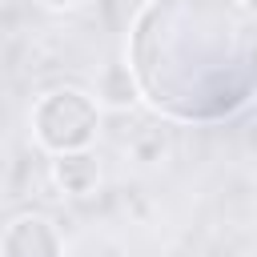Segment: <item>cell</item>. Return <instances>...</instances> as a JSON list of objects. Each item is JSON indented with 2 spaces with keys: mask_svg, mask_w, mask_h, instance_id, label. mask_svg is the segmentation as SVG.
I'll return each instance as SVG.
<instances>
[{
  "mask_svg": "<svg viewBox=\"0 0 257 257\" xmlns=\"http://www.w3.org/2000/svg\"><path fill=\"white\" fill-rule=\"evenodd\" d=\"M141 100L173 120L209 124L257 96V8L249 0H149L128 32Z\"/></svg>",
  "mask_w": 257,
  "mask_h": 257,
  "instance_id": "obj_1",
  "label": "cell"
},
{
  "mask_svg": "<svg viewBox=\"0 0 257 257\" xmlns=\"http://www.w3.org/2000/svg\"><path fill=\"white\" fill-rule=\"evenodd\" d=\"M100 133V104L80 88H52L32 104V137L52 157L88 149Z\"/></svg>",
  "mask_w": 257,
  "mask_h": 257,
  "instance_id": "obj_2",
  "label": "cell"
},
{
  "mask_svg": "<svg viewBox=\"0 0 257 257\" xmlns=\"http://www.w3.org/2000/svg\"><path fill=\"white\" fill-rule=\"evenodd\" d=\"M60 253H64L60 229L40 213L8 221L0 233V257H60Z\"/></svg>",
  "mask_w": 257,
  "mask_h": 257,
  "instance_id": "obj_3",
  "label": "cell"
},
{
  "mask_svg": "<svg viewBox=\"0 0 257 257\" xmlns=\"http://www.w3.org/2000/svg\"><path fill=\"white\" fill-rule=\"evenodd\" d=\"M52 181L72 193V197H88L96 185H100V165L88 149H76V153H60L52 161Z\"/></svg>",
  "mask_w": 257,
  "mask_h": 257,
  "instance_id": "obj_4",
  "label": "cell"
},
{
  "mask_svg": "<svg viewBox=\"0 0 257 257\" xmlns=\"http://www.w3.org/2000/svg\"><path fill=\"white\" fill-rule=\"evenodd\" d=\"M100 96L112 104V108H124L133 104L141 92H137V80H133V68L128 64H112L104 76H100Z\"/></svg>",
  "mask_w": 257,
  "mask_h": 257,
  "instance_id": "obj_5",
  "label": "cell"
},
{
  "mask_svg": "<svg viewBox=\"0 0 257 257\" xmlns=\"http://www.w3.org/2000/svg\"><path fill=\"white\" fill-rule=\"evenodd\" d=\"M40 8H52V12H64V8H76L80 0H36Z\"/></svg>",
  "mask_w": 257,
  "mask_h": 257,
  "instance_id": "obj_6",
  "label": "cell"
},
{
  "mask_svg": "<svg viewBox=\"0 0 257 257\" xmlns=\"http://www.w3.org/2000/svg\"><path fill=\"white\" fill-rule=\"evenodd\" d=\"M249 4H257V0H249Z\"/></svg>",
  "mask_w": 257,
  "mask_h": 257,
  "instance_id": "obj_7",
  "label": "cell"
}]
</instances>
